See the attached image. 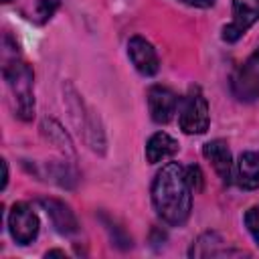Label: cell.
I'll return each instance as SVG.
<instances>
[{"label": "cell", "instance_id": "cell-6", "mask_svg": "<svg viewBox=\"0 0 259 259\" xmlns=\"http://www.w3.org/2000/svg\"><path fill=\"white\" fill-rule=\"evenodd\" d=\"M259 20V0H233V20L223 28L227 42L239 40Z\"/></svg>", "mask_w": 259, "mask_h": 259}, {"label": "cell", "instance_id": "cell-4", "mask_svg": "<svg viewBox=\"0 0 259 259\" xmlns=\"http://www.w3.org/2000/svg\"><path fill=\"white\" fill-rule=\"evenodd\" d=\"M178 123L184 134H204L208 130V103L198 87H192L184 97L178 111Z\"/></svg>", "mask_w": 259, "mask_h": 259}, {"label": "cell", "instance_id": "cell-15", "mask_svg": "<svg viewBox=\"0 0 259 259\" xmlns=\"http://www.w3.org/2000/svg\"><path fill=\"white\" fill-rule=\"evenodd\" d=\"M223 247V239L217 233H204L196 239V243L190 249L192 257H214V255H229V251L217 249Z\"/></svg>", "mask_w": 259, "mask_h": 259}, {"label": "cell", "instance_id": "cell-22", "mask_svg": "<svg viewBox=\"0 0 259 259\" xmlns=\"http://www.w3.org/2000/svg\"><path fill=\"white\" fill-rule=\"evenodd\" d=\"M2 2H10V0H2Z\"/></svg>", "mask_w": 259, "mask_h": 259}, {"label": "cell", "instance_id": "cell-11", "mask_svg": "<svg viewBox=\"0 0 259 259\" xmlns=\"http://www.w3.org/2000/svg\"><path fill=\"white\" fill-rule=\"evenodd\" d=\"M40 206L47 210V214L51 217V223L53 227L61 233V235H71L77 231V219L73 214V210L63 202V200H57V198H40L38 200Z\"/></svg>", "mask_w": 259, "mask_h": 259}, {"label": "cell", "instance_id": "cell-17", "mask_svg": "<svg viewBox=\"0 0 259 259\" xmlns=\"http://www.w3.org/2000/svg\"><path fill=\"white\" fill-rule=\"evenodd\" d=\"M245 227L249 229L251 237H253L255 243L259 245V204L251 206V208L245 212Z\"/></svg>", "mask_w": 259, "mask_h": 259}, {"label": "cell", "instance_id": "cell-5", "mask_svg": "<svg viewBox=\"0 0 259 259\" xmlns=\"http://www.w3.org/2000/svg\"><path fill=\"white\" fill-rule=\"evenodd\" d=\"M233 95L239 101L259 99V51L253 53L231 77Z\"/></svg>", "mask_w": 259, "mask_h": 259}, {"label": "cell", "instance_id": "cell-20", "mask_svg": "<svg viewBox=\"0 0 259 259\" xmlns=\"http://www.w3.org/2000/svg\"><path fill=\"white\" fill-rule=\"evenodd\" d=\"M6 182H8V166L6 160H2V190L6 188Z\"/></svg>", "mask_w": 259, "mask_h": 259}, {"label": "cell", "instance_id": "cell-9", "mask_svg": "<svg viewBox=\"0 0 259 259\" xmlns=\"http://www.w3.org/2000/svg\"><path fill=\"white\" fill-rule=\"evenodd\" d=\"M127 55H130L134 67H136L142 75L150 77V75H156V73H158V67H160L158 55H156L154 47H152L146 38H142V36H132L130 42H127Z\"/></svg>", "mask_w": 259, "mask_h": 259}, {"label": "cell", "instance_id": "cell-1", "mask_svg": "<svg viewBox=\"0 0 259 259\" xmlns=\"http://www.w3.org/2000/svg\"><path fill=\"white\" fill-rule=\"evenodd\" d=\"M152 202L156 212L168 225L180 227L190 217L192 208V188L188 184L186 172L178 162H168L154 178Z\"/></svg>", "mask_w": 259, "mask_h": 259}, {"label": "cell", "instance_id": "cell-7", "mask_svg": "<svg viewBox=\"0 0 259 259\" xmlns=\"http://www.w3.org/2000/svg\"><path fill=\"white\" fill-rule=\"evenodd\" d=\"M8 229L18 245H28L38 235V217L26 202H16L8 214Z\"/></svg>", "mask_w": 259, "mask_h": 259}, {"label": "cell", "instance_id": "cell-19", "mask_svg": "<svg viewBox=\"0 0 259 259\" xmlns=\"http://www.w3.org/2000/svg\"><path fill=\"white\" fill-rule=\"evenodd\" d=\"M180 2H184L188 6H196V8H208L214 4V0H180Z\"/></svg>", "mask_w": 259, "mask_h": 259}, {"label": "cell", "instance_id": "cell-3", "mask_svg": "<svg viewBox=\"0 0 259 259\" xmlns=\"http://www.w3.org/2000/svg\"><path fill=\"white\" fill-rule=\"evenodd\" d=\"M65 99H67V107H69L71 119H73L75 127L79 130V134L83 136V140L87 142V146L93 152L103 154L105 152V136H103V130L99 125L97 113H93L85 105V101L79 97V93L71 85L65 87Z\"/></svg>", "mask_w": 259, "mask_h": 259}, {"label": "cell", "instance_id": "cell-21", "mask_svg": "<svg viewBox=\"0 0 259 259\" xmlns=\"http://www.w3.org/2000/svg\"><path fill=\"white\" fill-rule=\"evenodd\" d=\"M55 255H59V257H65V253H63V251H57V249H55V251H49V253H47V257H55Z\"/></svg>", "mask_w": 259, "mask_h": 259}, {"label": "cell", "instance_id": "cell-13", "mask_svg": "<svg viewBox=\"0 0 259 259\" xmlns=\"http://www.w3.org/2000/svg\"><path fill=\"white\" fill-rule=\"evenodd\" d=\"M176 150H178V142L172 136H168L166 132H156L146 144V158L150 164H158L174 156Z\"/></svg>", "mask_w": 259, "mask_h": 259}, {"label": "cell", "instance_id": "cell-18", "mask_svg": "<svg viewBox=\"0 0 259 259\" xmlns=\"http://www.w3.org/2000/svg\"><path fill=\"white\" fill-rule=\"evenodd\" d=\"M184 172H186V178H188V184H190L192 192H198L202 188V172H200V168L192 164V166L184 168Z\"/></svg>", "mask_w": 259, "mask_h": 259}, {"label": "cell", "instance_id": "cell-2", "mask_svg": "<svg viewBox=\"0 0 259 259\" xmlns=\"http://www.w3.org/2000/svg\"><path fill=\"white\" fill-rule=\"evenodd\" d=\"M4 79L14 97L16 115L22 121H30L34 115V91H32V69L22 61H10L4 65Z\"/></svg>", "mask_w": 259, "mask_h": 259}, {"label": "cell", "instance_id": "cell-12", "mask_svg": "<svg viewBox=\"0 0 259 259\" xmlns=\"http://www.w3.org/2000/svg\"><path fill=\"white\" fill-rule=\"evenodd\" d=\"M237 184L245 190L259 188V152H243L239 156Z\"/></svg>", "mask_w": 259, "mask_h": 259}, {"label": "cell", "instance_id": "cell-16", "mask_svg": "<svg viewBox=\"0 0 259 259\" xmlns=\"http://www.w3.org/2000/svg\"><path fill=\"white\" fill-rule=\"evenodd\" d=\"M57 8H59V0H36L34 10H32V18L38 24H42V22H47L55 14Z\"/></svg>", "mask_w": 259, "mask_h": 259}, {"label": "cell", "instance_id": "cell-14", "mask_svg": "<svg viewBox=\"0 0 259 259\" xmlns=\"http://www.w3.org/2000/svg\"><path fill=\"white\" fill-rule=\"evenodd\" d=\"M40 130H42V136H45L53 146H57L59 150H63V152H67L71 158H75V150H73V144H71L67 132H65L55 119H45V121L40 123Z\"/></svg>", "mask_w": 259, "mask_h": 259}, {"label": "cell", "instance_id": "cell-10", "mask_svg": "<svg viewBox=\"0 0 259 259\" xmlns=\"http://www.w3.org/2000/svg\"><path fill=\"white\" fill-rule=\"evenodd\" d=\"M204 158L212 164L214 172L219 174V178L229 184L233 178V158H231V150L223 140H212L208 144H204L202 148Z\"/></svg>", "mask_w": 259, "mask_h": 259}, {"label": "cell", "instance_id": "cell-8", "mask_svg": "<svg viewBox=\"0 0 259 259\" xmlns=\"http://www.w3.org/2000/svg\"><path fill=\"white\" fill-rule=\"evenodd\" d=\"M176 105H178V97L172 89L154 85L148 91V107H150V115L156 123H168L172 119V115L176 113Z\"/></svg>", "mask_w": 259, "mask_h": 259}]
</instances>
